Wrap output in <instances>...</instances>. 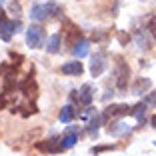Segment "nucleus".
I'll list each match as a JSON object with an SVG mask.
<instances>
[{
  "label": "nucleus",
  "instance_id": "2eb2a0df",
  "mask_svg": "<svg viewBox=\"0 0 156 156\" xmlns=\"http://www.w3.org/2000/svg\"><path fill=\"white\" fill-rule=\"evenodd\" d=\"M148 30H136L134 32V42H136L140 48H150V38H148Z\"/></svg>",
  "mask_w": 156,
  "mask_h": 156
},
{
  "label": "nucleus",
  "instance_id": "4468645a",
  "mask_svg": "<svg viewBox=\"0 0 156 156\" xmlns=\"http://www.w3.org/2000/svg\"><path fill=\"white\" fill-rule=\"evenodd\" d=\"M152 86L150 82V78H136L132 84V94H136V96H142L144 92L148 90V88Z\"/></svg>",
  "mask_w": 156,
  "mask_h": 156
},
{
  "label": "nucleus",
  "instance_id": "1a4fd4ad",
  "mask_svg": "<svg viewBox=\"0 0 156 156\" xmlns=\"http://www.w3.org/2000/svg\"><path fill=\"white\" fill-rule=\"evenodd\" d=\"M12 34H16V26H14V22H10L4 14L0 12V36L4 38V40H10Z\"/></svg>",
  "mask_w": 156,
  "mask_h": 156
},
{
  "label": "nucleus",
  "instance_id": "393cba45",
  "mask_svg": "<svg viewBox=\"0 0 156 156\" xmlns=\"http://www.w3.org/2000/svg\"><path fill=\"white\" fill-rule=\"evenodd\" d=\"M10 12H12L16 18L20 16V4H18V2H10Z\"/></svg>",
  "mask_w": 156,
  "mask_h": 156
},
{
  "label": "nucleus",
  "instance_id": "6e6552de",
  "mask_svg": "<svg viewBox=\"0 0 156 156\" xmlns=\"http://www.w3.org/2000/svg\"><path fill=\"white\" fill-rule=\"evenodd\" d=\"M60 72L66 74V76H80L84 72V66L78 60H70V62H64V64L60 66Z\"/></svg>",
  "mask_w": 156,
  "mask_h": 156
},
{
  "label": "nucleus",
  "instance_id": "20e7f679",
  "mask_svg": "<svg viewBox=\"0 0 156 156\" xmlns=\"http://www.w3.org/2000/svg\"><path fill=\"white\" fill-rule=\"evenodd\" d=\"M62 38H64L66 46L72 48L74 42L82 38V36H80V28H78L74 22H70V20H64V22H62Z\"/></svg>",
  "mask_w": 156,
  "mask_h": 156
},
{
  "label": "nucleus",
  "instance_id": "f8f14e48",
  "mask_svg": "<svg viewBox=\"0 0 156 156\" xmlns=\"http://www.w3.org/2000/svg\"><path fill=\"white\" fill-rule=\"evenodd\" d=\"M70 50H72V54L76 56V58H84V56L90 52V42H88L86 38H80V40L74 42V46Z\"/></svg>",
  "mask_w": 156,
  "mask_h": 156
},
{
  "label": "nucleus",
  "instance_id": "f257e3e1",
  "mask_svg": "<svg viewBox=\"0 0 156 156\" xmlns=\"http://www.w3.org/2000/svg\"><path fill=\"white\" fill-rule=\"evenodd\" d=\"M60 8L56 2H48V4H34L30 8V18L36 20V22H42V20H48L52 14H58Z\"/></svg>",
  "mask_w": 156,
  "mask_h": 156
},
{
  "label": "nucleus",
  "instance_id": "bb28decb",
  "mask_svg": "<svg viewBox=\"0 0 156 156\" xmlns=\"http://www.w3.org/2000/svg\"><path fill=\"white\" fill-rule=\"evenodd\" d=\"M118 40H120V44H126V42L130 40V36H128V34H124V32H118Z\"/></svg>",
  "mask_w": 156,
  "mask_h": 156
},
{
  "label": "nucleus",
  "instance_id": "9d476101",
  "mask_svg": "<svg viewBox=\"0 0 156 156\" xmlns=\"http://www.w3.org/2000/svg\"><path fill=\"white\" fill-rule=\"evenodd\" d=\"M20 90H22V94L26 98H36V94H38V84H36V80H34L32 76H28L26 80L20 84Z\"/></svg>",
  "mask_w": 156,
  "mask_h": 156
},
{
  "label": "nucleus",
  "instance_id": "a878e982",
  "mask_svg": "<svg viewBox=\"0 0 156 156\" xmlns=\"http://www.w3.org/2000/svg\"><path fill=\"white\" fill-rule=\"evenodd\" d=\"M116 148V144H106V146H96V148H92V152H102V150H114Z\"/></svg>",
  "mask_w": 156,
  "mask_h": 156
},
{
  "label": "nucleus",
  "instance_id": "f03ea898",
  "mask_svg": "<svg viewBox=\"0 0 156 156\" xmlns=\"http://www.w3.org/2000/svg\"><path fill=\"white\" fill-rule=\"evenodd\" d=\"M128 80H130V68L122 58H118L116 62V70H114V82L118 90H126L128 88Z\"/></svg>",
  "mask_w": 156,
  "mask_h": 156
},
{
  "label": "nucleus",
  "instance_id": "4be33fe9",
  "mask_svg": "<svg viewBox=\"0 0 156 156\" xmlns=\"http://www.w3.org/2000/svg\"><path fill=\"white\" fill-rule=\"evenodd\" d=\"M146 30H148V34L152 36V40H156V16H148Z\"/></svg>",
  "mask_w": 156,
  "mask_h": 156
},
{
  "label": "nucleus",
  "instance_id": "0eeeda50",
  "mask_svg": "<svg viewBox=\"0 0 156 156\" xmlns=\"http://www.w3.org/2000/svg\"><path fill=\"white\" fill-rule=\"evenodd\" d=\"M40 152H48V154H58V152L64 150L62 146V138H50V140H44V142L36 144Z\"/></svg>",
  "mask_w": 156,
  "mask_h": 156
},
{
  "label": "nucleus",
  "instance_id": "6ab92c4d",
  "mask_svg": "<svg viewBox=\"0 0 156 156\" xmlns=\"http://www.w3.org/2000/svg\"><path fill=\"white\" fill-rule=\"evenodd\" d=\"M90 38L94 42H98V44H102V42H106L108 38H110V34H108V30H94Z\"/></svg>",
  "mask_w": 156,
  "mask_h": 156
},
{
  "label": "nucleus",
  "instance_id": "a211bd4d",
  "mask_svg": "<svg viewBox=\"0 0 156 156\" xmlns=\"http://www.w3.org/2000/svg\"><path fill=\"white\" fill-rule=\"evenodd\" d=\"M14 86H16V72H14V70H10V72L4 76V90L10 92Z\"/></svg>",
  "mask_w": 156,
  "mask_h": 156
},
{
  "label": "nucleus",
  "instance_id": "39448f33",
  "mask_svg": "<svg viewBox=\"0 0 156 156\" xmlns=\"http://www.w3.org/2000/svg\"><path fill=\"white\" fill-rule=\"evenodd\" d=\"M132 114V106L128 104H110L106 106L104 114H102V118H120V116H130Z\"/></svg>",
  "mask_w": 156,
  "mask_h": 156
},
{
  "label": "nucleus",
  "instance_id": "f3484780",
  "mask_svg": "<svg viewBox=\"0 0 156 156\" xmlns=\"http://www.w3.org/2000/svg\"><path fill=\"white\" fill-rule=\"evenodd\" d=\"M76 116V110H74V106L72 104H66V106H62V110H60V122H70V120Z\"/></svg>",
  "mask_w": 156,
  "mask_h": 156
},
{
  "label": "nucleus",
  "instance_id": "7ed1b4c3",
  "mask_svg": "<svg viewBox=\"0 0 156 156\" xmlns=\"http://www.w3.org/2000/svg\"><path fill=\"white\" fill-rule=\"evenodd\" d=\"M44 28L38 26V24H32V26H28L26 30V44L30 46V48H40L42 42H44Z\"/></svg>",
  "mask_w": 156,
  "mask_h": 156
},
{
  "label": "nucleus",
  "instance_id": "aec40b11",
  "mask_svg": "<svg viewBox=\"0 0 156 156\" xmlns=\"http://www.w3.org/2000/svg\"><path fill=\"white\" fill-rule=\"evenodd\" d=\"M76 142H78V134H74V132L66 134V136L62 138V146H64V150H66V148H72Z\"/></svg>",
  "mask_w": 156,
  "mask_h": 156
},
{
  "label": "nucleus",
  "instance_id": "cd10ccee",
  "mask_svg": "<svg viewBox=\"0 0 156 156\" xmlns=\"http://www.w3.org/2000/svg\"><path fill=\"white\" fill-rule=\"evenodd\" d=\"M152 126H154V128H156V116H154V118H152Z\"/></svg>",
  "mask_w": 156,
  "mask_h": 156
},
{
  "label": "nucleus",
  "instance_id": "ddd939ff",
  "mask_svg": "<svg viewBox=\"0 0 156 156\" xmlns=\"http://www.w3.org/2000/svg\"><path fill=\"white\" fill-rule=\"evenodd\" d=\"M78 98H80V104L88 106L92 100H94V88H92V84H84L80 90H78Z\"/></svg>",
  "mask_w": 156,
  "mask_h": 156
},
{
  "label": "nucleus",
  "instance_id": "412c9836",
  "mask_svg": "<svg viewBox=\"0 0 156 156\" xmlns=\"http://www.w3.org/2000/svg\"><path fill=\"white\" fill-rule=\"evenodd\" d=\"M144 114H146V102H140V104L132 106V116H136L138 120H142Z\"/></svg>",
  "mask_w": 156,
  "mask_h": 156
},
{
  "label": "nucleus",
  "instance_id": "423d86ee",
  "mask_svg": "<svg viewBox=\"0 0 156 156\" xmlns=\"http://www.w3.org/2000/svg\"><path fill=\"white\" fill-rule=\"evenodd\" d=\"M106 52H94V56H92V62H90V74L94 78H98L102 72L106 70Z\"/></svg>",
  "mask_w": 156,
  "mask_h": 156
},
{
  "label": "nucleus",
  "instance_id": "b1692460",
  "mask_svg": "<svg viewBox=\"0 0 156 156\" xmlns=\"http://www.w3.org/2000/svg\"><path fill=\"white\" fill-rule=\"evenodd\" d=\"M144 102H146V106H156V90H154V92H150Z\"/></svg>",
  "mask_w": 156,
  "mask_h": 156
},
{
  "label": "nucleus",
  "instance_id": "5701e85b",
  "mask_svg": "<svg viewBox=\"0 0 156 156\" xmlns=\"http://www.w3.org/2000/svg\"><path fill=\"white\" fill-rule=\"evenodd\" d=\"M8 102H10V96H8V92H4V94H0V110H4Z\"/></svg>",
  "mask_w": 156,
  "mask_h": 156
},
{
  "label": "nucleus",
  "instance_id": "9b49d317",
  "mask_svg": "<svg viewBox=\"0 0 156 156\" xmlns=\"http://www.w3.org/2000/svg\"><path fill=\"white\" fill-rule=\"evenodd\" d=\"M106 132L110 134V136H126L128 132H132V126L126 122H114L106 128Z\"/></svg>",
  "mask_w": 156,
  "mask_h": 156
},
{
  "label": "nucleus",
  "instance_id": "dca6fc26",
  "mask_svg": "<svg viewBox=\"0 0 156 156\" xmlns=\"http://www.w3.org/2000/svg\"><path fill=\"white\" fill-rule=\"evenodd\" d=\"M46 52H48V54L60 52V34H52V36L48 38V42H46Z\"/></svg>",
  "mask_w": 156,
  "mask_h": 156
}]
</instances>
